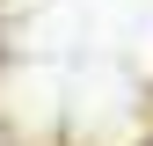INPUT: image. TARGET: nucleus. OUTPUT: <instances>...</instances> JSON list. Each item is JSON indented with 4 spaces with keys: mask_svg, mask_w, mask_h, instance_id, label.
<instances>
[]
</instances>
